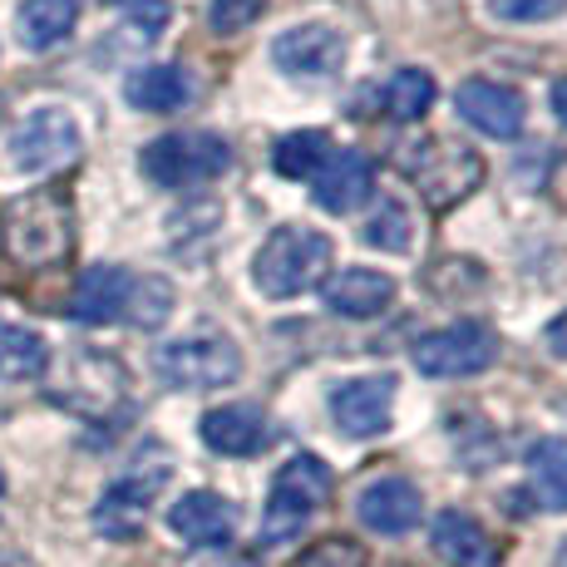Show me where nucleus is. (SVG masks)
Here are the masks:
<instances>
[{
    "mask_svg": "<svg viewBox=\"0 0 567 567\" xmlns=\"http://www.w3.org/2000/svg\"><path fill=\"white\" fill-rule=\"evenodd\" d=\"M543 346H548V351L558 355V361H567V311H563L558 321L548 326V336H543Z\"/></svg>",
    "mask_w": 567,
    "mask_h": 567,
    "instance_id": "32",
    "label": "nucleus"
},
{
    "mask_svg": "<svg viewBox=\"0 0 567 567\" xmlns=\"http://www.w3.org/2000/svg\"><path fill=\"white\" fill-rule=\"evenodd\" d=\"M74 243V217H70V198L40 188L25 198L10 203L6 213V247L20 267H54V261L70 257Z\"/></svg>",
    "mask_w": 567,
    "mask_h": 567,
    "instance_id": "2",
    "label": "nucleus"
},
{
    "mask_svg": "<svg viewBox=\"0 0 567 567\" xmlns=\"http://www.w3.org/2000/svg\"><path fill=\"white\" fill-rule=\"evenodd\" d=\"M50 370V346L40 331L0 321V380H40Z\"/></svg>",
    "mask_w": 567,
    "mask_h": 567,
    "instance_id": "23",
    "label": "nucleus"
},
{
    "mask_svg": "<svg viewBox=\"0 0 567 567\" xmlns=\"http://www.w3.org/2000/svg\"><path fill=\"white\" fill-rule=\"evenodd\" d=\"M454 109L464 114V124H474L478 134H488V138H518L523 124H528L523 94L498 80H464L460 90H454Z\"/></svg>",
    "mask_w": 567,
    "mask_h": 567,
    "instance_id": "12",
    "label": "nucleus"
},
{
    "mask_svg": "<svg viewBox=\"0 0 567 567\" xmlns=\"http://www.w3.org/2000/svg\"><path fill=\"white\" fill-rule=\"evenodd\" d=\"M168 460L154 454V460H138L128 474H118L114 484L100 494V504H94V528L104 533V538H134L138 528L148 523V508H154V498L163 494V484H168Z\"/></svg>",
    "mask_w": 567,
    "mask_h": 567,
    "instance_id": "8",
    "label": "nucleus"
},
{
    "mask_svg": "<svg viewBox=\"0 0 567 567\" xmlns=\"http://www.w3.org/2000/svg\"><path fill=\"white\" fill-rule=\"evenodd\" d=\"M498 20H518V25H533V20H553L567 10V0H488Z\"/></svg>",
    "mask_w": 567,
    "mask_h": 567,
    "instance_id": "31",
    "label": "nucleus"
},
{
    "mask_svg": "<svg viewBox=\"0 0 567 567\" xmlns=\"http://www.w3.org/2000/svg\"><path fill=\"white\" fill-rule=\"evenodd\" d=\"M109 6L124 10L128 30H138V40H158V35H163V25L173 20L168 0H109Z\"/></svg>",
    "mask_w": 567,
    "mask_h": 567,
    "instance_id": "29",
    "label": "nucleus"
},
{
    "mask_svg": "<svg viewBox=\"0 0 567 567\" xmlns=\"http://www.w3.org/2000/svg\"><path fill=\"white\" fill-rule=\"evenodd\" d=\"M168 528L193 548H227L237 533V508L213 488H193L168 508Z\"/></svg>",
    "mask_w": 567,
    "mask_h": 567,
    "instance_id": "14",
    "label": "nucleus"
},
{
    "mask_svg": "<svg viewBox=\"0 0 567 567\" xmlns=\"http://www.w3.org/2000/svg\"><path fill=\"white\" fill-rule=\"evenodd\" d=\"M291 567H370V563H365V548L355 538H321Z\"/></svg>",
    "mask_w": 567,
    "mask_h": 567,
    "instance_id": "28",
    "label": "nucleus"
},
{
    "mask_svg": "<svg viewBox=\"0 0 567 567\" xmlns=\"http://www.w3.org/2000/svg\"><path fill=\"white\" fill-rule=\"evenodd\" d=\"M528 484H533V494H538L543 508L567 514V440L548 434V440L533 444L528 450Z\"/></svg>",
    "mask_w": 567,
    "mask_h": 567,
    "instance_id": "22",
    "label": "nucleus"
},
{
    "mask_svg": "<svg viewBox=\"0 0 567 567\" xmlns=\"http://www.w3.org/2000/svg\"><path fill=\"white\" fill-rule=\"evenodd\" d=\"M553 114H558L563 124H567V80L553 84Z\"/></svg>",
    "mask_w": 567,
    "mask_h": 567,
    "instance_id": "33",
    "label": "nucleus"
},
{
    "mask_svg": "<svg viewBox=\"0 0 567 567\" xmlns=\"http://www.w3.org/2000/svg\"><path fill=\"white\" fill-rule=\"evenodd\" d=\"M173 307H178V291H173L168 277H134L124 321L138 326V331H158V326L173 316Z\"/></svg>",
    "mask_w": 567,
    "mask_h": 567,
    "instance_id": "26",
    "label": "nucleus"
},
{
    "mask_svg": "<svg viewBox=\"0 0 567 567\" xmlns=\"http://www.w3.org/2000/svg\"><path fill=\"white\" fill-rule=\"evenodd\" d=\"M390 414H395V380L390 375H361L346 380L331 390V420L341 434L351 440H375L390 430Z\"/></svg>",
    "mask_w": 567,
    "mask_h": 567,
    "instance_id": "11",
    "label": "nucleus"
},
{
    "mask_svg": "<svg viewBox=\"0 0 567 567\" xmlns=\"http://www.w3.org/2000/svg\"><path fill=\"white\" fill-rule=\"evenodd\" d=\"M80 148H84L80 124H74V114L60 104L30 109V114L6 134V163L16 173H25V178L64 168V163L80 158Z\"/></svg>",
    "mask_w": 567,
    "mask_h": 567,
    "instance_id": "5",
    "label": "nucleus"
},
{
    "mask_svg": "<svg viewBox=\"0 0 567 567\" xmlns=\"http://www.w3.org/2000/svg\"><path fill=\"white\" fill-rule=\"evenodd\" d=\"M203 444L213 454H227V460H252L271 444V420L257 405H217L203 414L198 424Z\"/></svg>",
    "mask_w": 567,
    "mask_h": 567,
    "instance_id": "15",
    "label": "nucleus"
},
{
    "mask_svg": "<svg viewBox=\"0 0 567 567\" xmlns=\"http://www.w3.org/2000/svg\"><path fill=\"white\" fill-rule=\"evenodd\" d=\"M420 154L405 158L410 178L420 183V198L430 207H454L464 203L468 193L478 188V178H484V158L474 154L468 144H450V138H430V144H414Z\"/></svg>",
    "mask_w": 567,
    "mask_h": 567,
    "instance_id": "9",
    "label": "nucleus"
},
{
    "mask_svg": "<svg viewBox=\"0 0 567 567\" xmlns=\"http://www.w3.org/2000/svg\"><path fill=\"white\" fill-rule=\"evenodd\" d=\"M261 6H267V0H213L207 20H213L217 35H237V30H247L261 16Z\"/></svg>",
    "mask_w": 567,
    "mask_h": 567,
    "instance_id": "30",
    "label": "nucleus"
},
{
    "mask_svg": "<svg viewBox=\"0 0 567 567\" xmlns=\"http://www.w3.org/2000/svg\"><path fill=\"white\" fill-rule=\"evenodd\" d=\"M336 261V243L316 227H301V223H287L257 247L252 257V281L261 297L271 301H287V297H301V291L321 287L326 271Z\"/></svg>",
    "mask_w": 567,
    "mask_h": 567,
    "instance_id": "1",
    "label": "nucleus"
},
{
    "mask_svg": "<svg viewBox=\"0 0 567 567\" xmlns=\"http://www.w3.org/2000/svg\"><path fill=\"white\" fill-rule=\"evenodd\" d=\"M558 567H567V548H563V558H558Z\"/></svg>",
    "mask_w": 567,
    "mask_h": 567,
    "instance_id": "35",
    "label": "nucleus"
},
{
    "mask_svg": "<svg viewBox=\"0 0 567 567\" xmlns=\"http://www.w3.org/2000/svg\"><path fill=\"white\" fill-rule=\"evenodd\" d=\"M434 94H440V84H434L430 70H414V64H405V70H395L385 80V114L400 118V124H420L424 114L434 109Z\"/></svg>",
    "mask_w": 567,
    "mask_h": 567,
    "instance_id": "24",
    "label": "nucleus"
},
{
    "mask_svg": "<svg viewBox=\"0 0 567 567\" xmlns=\"http://www.w3.org/2000/svg\"><path fill=\"white\" fill-rule=\"evenodd\" d=\"M0 498H6V474H0Z\"/></svg>",
    "mask_w": 567,
    "mask_h": 567,
    "instance_id": "34",
    "label": "nucleus"
},
{
    "mask_svg": "<svg viewBox=\"0 0 567 567\" xmlns=\"http://www.w3.org/2000/svg\"><path fill=\"white\" fill-rule=\"evenodd\" d=\"M420 488L410 484V478L390 474V478H375V484L361 488V498H355V514L370 533H380V538H400V533H410L414 523H420Z\"/></svg>",
    "mask_w": 567,
    "mask_h": 567,
    "instance_id": "17",
    "label": "nucleus"
},
{
    "mask_svg": "<svg viewBox=\"0 0 567 567\" xmlns=\"http://www.w3.org/2000/svg\"><path fill=\"white\" fill-rule=\"evenodd\" d=\"M138 168L154 188L183 193L198 188V183H213L233 168V144L223 134H163L138 154Z\"/></svg>",
    "mask_w": 567,
    "mask_h": 567,
    "instance_id": "4",
    "label": "nucleus"
},
{
    "mask_svg": "<svg viewBox=\"0 0 567 567\" xmlns=\"http://www.w3.org/2000/svg\"><path fill=\"white\" fill-rule=\"evenodd\" d=\"M124 100L138 114H173V109H183L193 100V80L178 64H144V70H128Z\"/></svg>",
    "mask_w": 567,
    "mask_h": 567,
    "instance_id": "21",
    "label": "nucleus"
},
{
    "mask_svg": "<svg viewBox=\"0 0 567 567\" xmlns=\"http://www.w3.org/2000/svg\"><path fill=\"white\" fill-rule=\"evenodd\" d=\"M154 370L163 385L173 390H223L243 375V351L227 336L203 331V336H183V341L158 346Z\"/></svg>",
    "mask_w": 567,
    "mask_h": 567,
    "instance_id": "6",
    "label": "nucleus"
},
{
    "mask_svg": "<svg viewBox=\"0 0 567 567\" xmlns=\"http://www.w3.org/2000/svg\"><path fill=\"white\" fill-rule=\"evenodd\" d=\"M331 488H336V478H331V468H326V460H316V454L287 460L277 468V478H271L267 508H261V543L277 548V543L297 538L316 518V508L331 498Z\"/></svg>",
    "mask_w": 567,
    "mask_h": 567,
    "instance_id": "3",
    "label": "nucleus"
},
{
    "mask_svg": "<svg viewBox=\"0 0 567 567\" xmlns=\"http://www.w3.org/2000/svg\"><path fill=\"white\" fill-rule=\"evenodd\" d=\"M74 25H80V0H20L16 10V40L35 54L60 50Z\"/></svg>",
    "mask_w": 567,
    "mask_h": 567,
    "instance_id": "20",
    "label": "nucleus"
},
{
    "mask_svg": "<svg viewBox=\"0 0 567 567\" xmlns=\"http://www.w3.org/2000/svg\"><path fill=\"white\" fill-rule=\"evenodd\" d=\"M321 301L336 316H351V321H370L395 301V277L375 267H341L321 281Z\"/></svg>",
    "mask_w": 567,
    "mask_h": 567,
    "instance_id": "16",
    "label": "nucleus"
},
{
    "mask_svg": "<svg viewBox=\"0 0 567 567\" xmlns=\"http://www.w3.org/2000/svg\"><path fill=\"white\" fill-rule=\"evenodd\" d=\"M128 291H134V271L114 267V261L84 267L80 281H74V297H70V321H80V326H114V321H124Z\"/></svg>",
    "mask_w": 567,
    "mask_h": 567,
    "instance_id": "13",
    "label": "nucleus"
},
{
    "mask_svg": "<svg viewBox=\"0 0 567 567\" xmlns=\"http://www.w3.org/2000/svg\"><path fill=\"white\" fill-rule=\"evenodd\" d=\"M271 64L291 80H331L346 64V40L331 25H291L271 40Z\"/></svg>",
    "mask_w": 567,
    "mask_h": 567,
    "instance_id": "10",
    "label": "nucleus"
},
{
    "mask_svg": "<svg viewBox=\"0 0 567 567\" xmlns=\"http://www.w3.org/2000/svg\"><path fill=\"white\" fill-rule=\"evenodd\" d=\"M434 553L450 567H498V548L484 533V523L474 514H460V508L434 518Z\"/></svg>",
    "mask_w": 567,
    "mask_h": 567,
    "instance_id": "19",
    "label": "nucleus"
},
{
    "mask_svg": "<svg viewBox=\"0 0 567 567\" xmlns=\"http://www.w3.org/2000/svg\"><path fill=\"white\" fill-rule=\"evenodd\" d=\"M410 361L430 380L484 375V370L498 361V336H494V326H484V321H454V326H440V331L420 336Z\"/></svg>",
    "mask_w": 567,
    "mask_h": 567,
    "instance_id": "7",
    "label": "nucleus"
},
{
    "mask_svg": "<svg viewBox=\"0 0 567 567\" xmlns=\"http://www.w3.org/2000/svg\"><path fill=\"white\" fill-rule=\"evenodd\" d=\"M361 237L370 247H380V252H405V247H410V213L395 198H385L375 213H370V223H365Z\"/></svg>",
    "mask_w": 567,
    "mask_h": 567,
    "instance_id": "27",
    "label": "nucleus"
},
{
    "mask_svg": "<svg viewBox=\"0 0 567 567\" xmlns=\"http://www.w3.org/2000/svg\"><path fill=\"white\" fill-rule=\"evenodd\" d=\"M311 183H316V203L326 213H355L370 198V188H375V163L361 148H341V154L326 158V168Z\"/></svg>",
    "mask_w": 567,
    "mask_h": 567,
    "instance_id": "18",
    "label": "nucleus"
},
{
    "mask_svg": "<svg viewBox=\"0 0 567 567\" xmlns=\"http://www.w3.org/2000/svg\"><path fill=\"white\" fill-rule=\"evenodd\" d=\"M331 154L336 148H331V138H326L321 128H301V134H287L277 148H271V163H277L281 178L301 183V178H316Z\"/></svg>",
    "mask_w": 567,
    "mask_h": 567,
    "instance_id": "25",
    "label": "nucleus"
}]
</instances>
